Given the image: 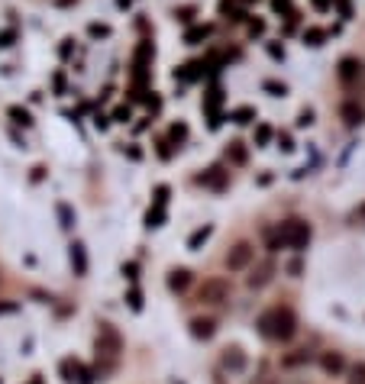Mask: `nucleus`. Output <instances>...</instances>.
<instances>
[{"label":"nucleus","instance_id":"nucleus-1","mask_svg":"<svg viewBox=\"0 0 365 384\" xmlns=\"http://www.w3.org/2000/svg\"><path fill=\"white\" fill-rule=\"evenodd\" d=\"M255 326H259V333H262L265 339H272V342H291L294 333H298V317H294L291 307H272L255 320Z\"/></svg>","mask_w":365,"mask_h":384},{"label":"nucleus","instance_id":"nucleus-2","mask_svg":"<svg viewBox=\"0 0 365 384\" xmlns=\"http://www.w3.org/2000/svg\"><path fill=\"white\" fill-rule=\"evenodd\" d=\"M278 243L285 245V249H307L310 236H314V229H310L307 220H285V223H278Z\"/></svg>","mask_w":365,"mask_h":384},{"label":"nucleus","instance_id":"nucleus-3","mask_svg":"<svg viewBox=\"0 0 365 384\" xmlns=\"http://www.w3.org/2000/svg\"><path fill=\"white\" fill-rule=\"evenodd\" d=\"M94 349H97V356L101 358H117L123 352V336L120 329L113 326V323H101L97 326V339H94Z\"/></svg>","mask_w":365,"mask_h":384},{"label":"nucleus","instance_id":"nucleus-4","mask_svg":"<svg viewBox=\"0 0 365 384\" xmlns=\"http://www.w3.org/2000/svg\"><path fill=\"white\" fill-rule=\"evenodd\" d=\"M197 300H201V304H223V300H230V281H223V278H207V281L201 284V290H197Z\"/></svg>","mask_w":365,"mask_h":384},{"label":"nucleus","instance_id":"nucleus-5","mask_svg":"<svg viewBox=\"0 0 365 384\" xmlns=\"http://www.w3.org/2000/svg\"><path fill=\"white\" fill-rule=\"evenodd\" d=\"M253 259H255V245L253 243H236L230 252H226V268L230 272H246L249 265H253Z\"/></svg>","mask_w":365,"mask_h":384},{"label":"nucleus","instance_id":"nucleus-6","mask_svg":"<svg viewBox=\"0 0 365 384\" xmlns=\"http://www.w3.org/2000/svg\"><path fill=\"white\" fill-rule=\"evenodd\" d=\"M246 365H249V358H246V352L239 346H226L223 352H220V368L230 372V375H243Z\"/></svg>","mask_w":365,"mask_h":384},{"label":"nucleus","instance_id":"nucleus-7","mask_svg":"<svg viewBox=\"0 0 365 384\" xmlns=\"http://www.w3.org/2000/svg\"><path fill=\"white\" fill-rule=\"evenodd\" d=\"M275 272H278V268H275V262H272V259H265V262H259V265L253 268V274L246 278V284H249L253 290H259V288H265V284L272 281Z\"/></svg>","mask_w":365,"mask_h":384},{"label":"nucleus","instance_id":"nucleus-8","mask_svg":"<svg viewBox=\"0 0 365 384\" xmlns=\"http://www.w3.org/2000/svg\"><path fill=\"white\" fill-rule=\"evenodd\" d=\"M62 375H65L68 384H75V381L78 384H91L94 381L91 372H87L81 362H75V358H65V362H62Z\"/></svg>","mask_w":365,"mask_h":384},{"label":"nucleus","instance_id":"nucleus-9","mask_svg":"<svg viewBox=\"0 0 365 384\" xmlns=\"http://www.w3.org/2000/svg\"><path fill=\"white\" fill-rule=\"evenodd\" d=\"M320 368H323L327 375L339 378L346 372V358H343V352H323V356H320Z\"/></svg>","mask_w":365,"mask_h":384},{"label":"nucleus","instance_id":"nucleus-10","mask_svg":"<svg viewBox=\"0 0 365 384\" xmlns=\"http://www.w3.org/2000/svg\"><path fill=\"white\" fill-rule=\"evenodd\" d=\"M339 81H346V85L362 81V62L359 58H343L339 62Z\"/></svg>","mask_w":365,"mask_h":384},{"label":"nucleus","instance_id":"nucleus-11","mask_svg":"<svg viewBox=\"0 0 365 384\" xmlns=\"http://www.w3.org/2000/svg\"><path fill=\"white\" fill-rule=\"evenodd\" d=\"M214 333H217V323L210 317L191 320V336L194 339H214Z\"/></svg>","mask_w":365,"mask_h":384},{"label":"nucleus","instance_id":"nucleus-12","mask_svg":"<svg viewBox=\"0 0 365 384\" xmlns=\"http://www.w3.org/2000/svg\"><path fill=\"white\" fill-rule=\"evenodd\" d=\"M187 288H191V272H187V268H171L169 272V290L185 294Z\"/></svg>","mask_w":365,"mask_h":384},{"label":"nucleus","instance_id":"nucleus-13","mask_svg":"<svg viewBox=\"0 0 365 384\" xmlns=\"http://www.w3.org/2000/svg\"><path fill=\"white\" fill-rule=\"evenodd\" d=\"M339 116L349 123V126H362V120H365V110L359 107V103H353V101H346L343 107H339Z\"/></svg>","mask_w":365,"mask_h":384},{"label":"nucleus","instance_id":"nucleus-14","mask_svg":"<svg viewBox=\"0 0 365 384\" xmlns=\"http://www.w3.org/2000/svg\"><path fill=\"white\" fill-rule=\"evenodd\" d=\"M197 184H207V188H223V184H226V171L223 168L204 171V175H197Z\"/></svg>","mask_w":365,"mask_h":384},{"label":"nucleus","instance_id":"nucleus-15","mask_svg":"<svg viewBox=\"0 0 365 384\" xmlns=\"http://www.w3.org/2000/svg\"><path fill=\"white\" fill-rule=\"evenodd\" d=\"M71 268H75V274H87V255L81 243L71 245Z\"/></svg>","mask_w":365,"mask_h":384},{"label":"nucleus","instance_id":"nucleus-16","mask_svg":"<svg viewBox=\"0 0 365 384\" xmlns=\"http://www.w3.org/2000/svg\"><path fill=\"white\" fill-rule=\"evenodd\" d=\"M310 358H314L310 349H298V352H291V356L281 358V365H285V368H298V365H307Z\"/></svg>","mask_w":365,"mask_h":384},{"label":"nucleus","instance_id":"nucleus-17","mask_svg":"<svg viewBox=\"0 0 365 384\" xmlns=\"http://www.w3.org/2000/svg\"><path fill=\"white\" fill-rule=\"evenodd\" d=\"M210 233H214V226H201V229H194L191 239H187V249H201V245L210 239Z\"/></svg>","mask_w":365,"mask_h":384},{"label":"nucleus","instance_id":"nucleus-18","mask_svg":"<svg viewBox=\"0 0 365 384\" xmlns=\"http://www.w3.org/2000/svg\"><path fill=\"white\" fill-rule=\"evenodd\" d=\"M226 159L236 162V165H243L246 162V149H243V142H230V149H226Z\"/></svg>","mask_w":365,"mask_h":384},{"label":"nucleus","instance_id":"nucleus-19","mask_svg":"<svg viewBox=\"0 0 365 384\" xmlns=\"http://www.w3.org/2000/svg\"><path fill=\"white\" fill-rule=\"evenodd\" d=\"M230 120H233V123H253L255 120V110H253V107H239V110L230 113Z\"/></svg>","mask_w":365,"mask_h":384},{"label":"nucleus","instance_id":"nucleus-20","mask_svg":"<svg viewBox=\"0 0 365 384\" xmlns=\"http://www.w3.org/2000/svg\"><path fill=\"white\" fill-rule=\"evenodd\" d=\"M346 384H365V362H356V365L349 368Z\"/></svg>","mask_w":365,"mask_h":384},{"label":"nucleus","instance_id":"nucleus-21","mask_svg":"<svg viewBox=\"0 0 365 384\" xmlns=\"http://www.w3.org/2000/svg\"><path fill=\"white\" fill-rule=\"evenodd\" d=\"M162 220H165V210H162V204H159L155 210H149V216H146V226H162Z\"/></svg>","mask_w":365,"mask_h":384},{"label":"nucleus","instance_id":"nucleus-22","mask_svg":"<svg viewBox=\"0 0 365 384\" xmlns=\"http://www.w3.org/2000/svg\"><path fill=\"white\" fill-rule=\"evenodd\" d=\"M210 36V26H197V29H191V33H187V42H201V39H207Z\"/></svg>","mask_w":365,"mask_h":384},{"label":"nucleus","instance_id":"nucleus-23","mask_svg":"<svg viewBox=\"0 0 365 384\" xmlns=\"http://www.w3.org/2000/svg\"><path fill=\"white\" fill-rule=\"evenodd\" d=\"M10 116H13V120L17 123H23V126H29V110H23V107H10Z\"/></svg>","mask_w":365,"mask_h":384},{"label":"nucleus","instance_id":"nucleus-24","mask_svg":"<svg viewBox=\"0 0 365 384\" xmlns=\"http://www.w3.org/2000/svg\"><path fill=\"white\" fill-rule=\"evenodd\" d=\"M58 216H62V226H65V229L75 226V216H71V210H68L65 204H58Z\"/></svg>","mask_w":365,"mask_h":384},{"label":"nucleus","instance_id":"nucleus-25","mask_svg":"<svg viewBox=\"0 0 365 384\" xmlns=\"http://www.w3.org/2000/svg\"><path fill=\"white\" fill-rule=\"evenodd\" d=\"M304 42H307V46H320V42H323V33H320V29H307V33H304Z\"/></svg>","mask_w":365,"mask_h":384},{"label":"nucleus","instance_id":"nucleus-26","mask_svg":"<svg viewBox=\"0 0 365 384\" xmlns=\"http://www.w3.org/2000/svg\"><path fill=\"white\" fill-rule=\"evenodd\" d=\"M265 91H272V97H285V94H288V87L278 85V81H265Z\"/></svg>","mask_w":365,"mask_h":384},{"label":"nucleus","instance_id":"nucleus-27","mask_svg":"<svg viewBox=\"0 0 365 384\" xmlns=\"http://www.w3.org/2000/svg\"><path fill=\"white\" fill-rule=\"evenodd\" d=\"M269 139H272V130H269V126H259V130H255V142H259V146H265Z\"/></svg>","mask_w":365,"mask_h":384},{"label":"nucleus","instance_id":"nucleus-28","mask_svg":"<svg viewBox=\"0 0 365 384\" xmlns=\"http://www.w3.org/2000/svg\"><path fill=\"white\" fill-rule=\"evenodd\" d=\"M185 136H187V126H185V123L171 126V139H185Z\"/></svg>","mask_w":365,"mask_h":384},{"label":"nucleus","instance_id":"nucleus-29","mask_svg":"<svg viewBox=\"0 0 365 384\" xmlns=\"http://www.w3.org/2000/svg\"><path fill=\"white\" fill-rule=\"evenodd\" d=\"M0 46L7 49V46H13V29H7V33H0Z\"/></svg>","mask_w":365,"mask_h":384},{"label":"nucleus","instance_id":"nucleus-30","mask_svg":"<svg viewBox=\"0 0 365 384\" xmlns=\"http://www.w3.org/2000/svg\"><path fill=\"white\" fill-rule=\"evenodd\" d=\"M310 123H314V113L304 110V113H300V120H298V126H310Z\"/></svg>","mask_w":365,"mask_h":384},{"label":"nucleus","instance_id":"nucleus-31","mask_svg":"<svg viewBox=\"0 0 365 384\" xmlns=\"http://www.w3.org/2000/svg\"><path fill=\"white\" fill-rule=\"evenodd\" d=\"M278 146H281L285 152H291V149H294V142H291V136H278Z\"/></svg>","mask_w":365,"mask_h":384},{"label":"nucleus","instance_id":"nucleus-32","mask_svg":"<svg viewBox=\"0 0 365 384\" xmlns=\"http://www.w3.org/2000/svg\"><path fill=\"white\" fill-rule=\"evenodd\" d=\"M130 304H133V310H139V307H142V297H139V290H133V294H130Z\"/></svg>","mask_w":365,"mask_h":384},{"label":"nucleus","instance_id":"nucleus-33","mask_svg":"<svg viewBox=\"0 0 365 384\" xmlns=\"http://www.w3.org/2000/svg\"><path fill=\"white\" fill-rule=\"evenodd\" d=\"M275 10H278V13H291V3L288 0H275Z\"/></svg>","mask_w":365,"mask_h":384},{"label":"nucleus","instance_id":"nucleus-34","mask_svg":"<svg viewBox=\"0 0 365 384\" xmlns=\"http://www.w3.org/2000/svg\"><path fill=\"white\" fill-rule=\"evenodd\" d=\"M123 274H126V278H136V262H130V265H123Z\"/></svg>","mask_w":365,"mask_h":384},{"label":"nucleus","instance_id":"nucleus-35","mask_svg":"<svg viewBox=\"0 0 365 384\" xmlns=\"http://www.w3.org/2000/svg\"><path fill=\"white\" fill-rule=\"evenodd\" d=\"M288 272H291V274H294V278H298V274H300V262H298V259H294V262H291V265H288Z\"/></svg>","mask_w":365,"mask_h":384},{"label":"nucleus","instance_id":"nucleus-36","mask_svg":"<svg viewBox=\"0 0 365 384\" xmlns=\"http://www.w3.org/2000/svg\"><path fill=\"white\" fill-rule=\"evenodd\" d=\"M314 3H317V7L323 10V7H327V3H330V0H314Z\"/></svg>","mask_w":365,"mask_h":384},{"label":"nucleus","instance_id":"nucleus-37","mask_svg":"<svg viewBox=\"0 0 365 384\" xmlns=\"http://www.w3.org/2000/svg\"><path fill=\"white\" fill-rule=\"evenodd\" d=\"M359 216H362V220H365V204H362V207H359Z\"/></svg>","mask_w":365,"mask_h":384},{"label":"nucleus","instance_id":"nucleus-38","mask_svg":"<svg viewBox=\"0 0 365 384\" xmlns=\"http://www.w3.org/2000/svg\"><path fill=\"white\" fill-rule=\"evenodd\" d=\"M36 384H39V381H36Z\"/></svg>","mask_w":365,"mask_h":384}]
</instances>
